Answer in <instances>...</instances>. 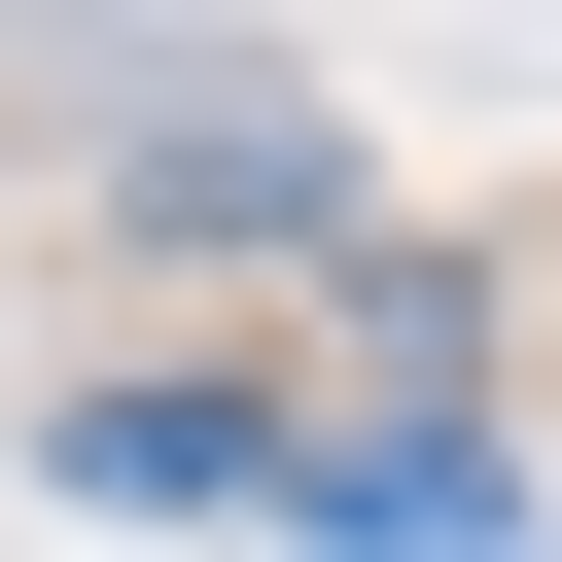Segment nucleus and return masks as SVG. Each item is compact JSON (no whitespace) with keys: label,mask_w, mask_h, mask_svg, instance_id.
<instances>
[{"label":"nucleus","mask_w":562,"mask_h":562,"mask_svg":"<svg viewBox=\"0 0 562 562\" xmlns=\"http://www.w3.org/2000/svg\"><path fill=\"white\" fill-rule=\"evenodd\" d=\"M105 176H140L176 246H316V211H351V140H316V70H176V105L105 140Z\"/></svg>","instance_id":"1"},{"label":"nucleus","mask_w":562,"mask_h":562,"mask_svg":"<svg viewBox=\"0 0 562 562\" xmlns=\"http://www.w3.org/2000/svg\"><path fill=\"white\" fill-rule=\"evenodd\" d=\"M35 457H70V492H105V527H246V492H281V457H316V422H281V386H70V422H35Z\"/></svg>","instance_id":"2"}]
</instances>
